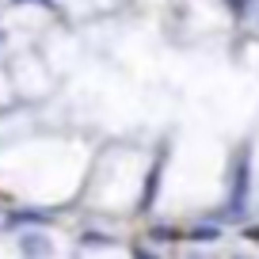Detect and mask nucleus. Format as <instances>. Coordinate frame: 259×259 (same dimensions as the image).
I'll list each match as a JSON object with an SVG mask.
<instances>
[{
	"label": "nucleus",
	"mask_w": 259,
	"mask_h": 259,
	"mask_svg": "<svg viewBox=\"0 0 259 259\" xmlns=\"http://www.w3.org/2000/svg\"><path fill=\"white\" fill-rule=\"evenodd\" d=\"M248 236H255V240H259V229H248Z\"/></svg>",
	"instance_id": "obj_11"
},
{
	"label": "nucleus",
	"mask_w": 259,
	"mask_h": 259,
	"mask_svg": "<svg viewBox=\"0 0 259 259\" xmlns=\"http://www.w3.org/2000/svg\"><path fill=\"white\" fill-rule=\"evenodd\" d=\"M134 259H160L156 251H149V248H134Z\"/></svg>",
	"instance_id": "obj_9"
},
{
	"label": "nucleus",
	"mask_w": 259,
	"mask_h": 259,
	"mask_svg": "<svg viewBox=\"0 0 259 259\" xmlns=\"http://www.w3.org/2000/svg\"><path fill=\"white\" fill-rule=\"evenodd\" d=\"M160 236H164V240H171V236H176V229H168V225H156V229H153V240H160Z\"/></svg>",
	"instance_id": "obj_8"
},
{
	"label": "nucleus",
	"mask_w": 259,
	"mask_h": 259,
	"mask_svg": "<svg viewBox=\"0 0 259 259\" xmlns=\"http://www.w3.org/2000/svg\"><path fill=\"white\" fill-rule=\"evenodd\" d=\"M248 153H236L233 160V187H229V202H225V218L229 221H240L244 218V206H248Z\"/></svg>",
	"instance_id": "obj_1"
},
{
	"label": "nucleus",
	"mask_w": 259,
	"mask_h": 259,
	"mask_svg": "<svg viewBox=\"0 0 259 259\" xmlns=\"http://www.w3.org/2000/svg\"><path fill=\"white\" fill-rule=\"evenodd\" d=\"M0 38H4V31H0Z\"/></svg>",
	"instance_id": "obj_12"
},
{
	"label": "nucleus",
	"mask_w": 259,
	"mask_h": 259,
	"mask_svg": "<svg viewBox=\"0 0 259 259\" xmlns=\"http://www.w3.org/2000/svg\"><path fill=\"white\" fill-rule=\"evenodd\" d=\"M187 240H194V244H210V240H221V229L213 225V221H202V225H194L191 233H187Z\"/></svg>",
	"instance_id": "obj_3"
},
{
	"label": "nucleus",
	"mask_w": 259,
	"mask_h": 259,
	"mask_svg": "<svg viewBox=\"0 0 259 259\" xmlns=\"http://www.w3.org/2000/svg\"><path fill=\"white\" fill-rule=\"evenodd\" d=\"M221 4H225V8L233 12L236 19H244V16H248V12H251V0H221Z\"/></svg>",
	"instance_id": "obj_7"
},
{
	"label": "nucleus",
	"mask_w": 259,
	"mask_h": 259,
	"mask_svg": "<svg viewBox=\"0 0 259 259\" xmlns=\"http://www.w3.org/2000/svg\"><path fill=\"white\" fill-rule=\"evenodd\" d=\"M16 4H42V8H54V0H16Z\"/></svg>",
	"instance_id": "obj_10"
},
{
	"label": "nucleus",
	"mask_w": 259,
	"mask_h": 259,
	"mask_svg": "<svg viewBox=\"0 0 259 259\" xmlns=\"http://www.w3.org/2000/svg\"><path fill=\"white\" fill-rule=\"evenodd\" d=\"M156 183H160V164H153V171H149V183H145V194H141V210H149L156 198Z\"/></svg>",
	"instance_id": "obj_5"
},
{
	"label": "nucleus",
	"mask_w": 259,
	"mask_h": 259,
	"mask_svg": "<svg viewBox=\"0 0 259 259\" xmlns=\"http://www.w3.org/2000/svg\"><path fill=\"white\" fill-rule=\"evenodd\" d=\"M19 251H23L27 259H50L57 248H54V240H50L46 233H27L23 240H19Z\"/></svg>",
	"instance_id": "obj_2"
},
{
	"label": "nucleus",
	"mask_w": 259,
	"mask_h": 259,
	"mask_svg": "<svg viewBox=\"0 0 259 259\" xmlns=\"http://www.w3.org/2000/svg\"><path fill=\"white\" fill-rule=\"evenodd\" d=\"M80 244H84V248H111V236H107V233H84L80 236Z\"/></svg>",
	"instance_id": "obj_6"
},
{
	"label": "nucleus",
	"mask_w": 259,
	"mask_h": 259,
	"mask_svg": "<svg viewBox=\"0 0 259 259\" xmlns=\"http://www.w3.org/2000/svg\"><path fill=\"white\" fill-rule=\"evenodd\" d=\"M8 225H50V213H34V210H23V213H12Z\"/></svg>",
	"instance_id": "obj_4"
},
{
	"label": "nucleus",
	"mask_w": 259,
	"mask_h": 259,
	"mask_svg": "<svg viewBox=\"0 0 259 259\" xmlns=\"http://www.w3.org/2000/svg\"><path fill=\"white\" fill-rule=\"evenodd\" d=\"M236 259H244V255H236Z\"/></svg>",
	"instance_id": "obj_13"
}]
</instances>
